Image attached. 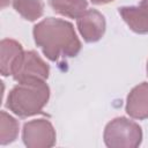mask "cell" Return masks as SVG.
I'll use <instances>...</instances> for the list:
<instances>
[{
  "label": "cell",
  "instance_id": "15",
  "mask_svg": "<svg viewBox=\"0 0 148 148\" xmlns=\"http://www.w3.org/2000/svg\"><path fill=\"white\" fill-rule=\"evenodd\" d=\"M9 1H10V0H2V5H1V6H2V8H3L7 3H9Z\"/></svg>",
  "mask_w": 148,
  "mask_h": 148
},
{
  "label": "cell",
  "instance_id": "3",
  "mask_svg": "<svg viewBox=\"0 0 148 148\" xmlns=\"http://www.w3.org/2000/svg\"><path fill=\"white\" fill-rule=\"evenodd\" d=\"M103 139L109 148H136L142 142V130L138 123L117 117L106 124Z\"/></svg>",
  "mask_w": 148,
  "mask_h": 148
},
{
  "label": "cell",
  "instance_id": "7",
  "mask_svg": "<svg viewBox=\"0 0 148 148\" xmlns=\"http://www.w3.org/2000/svg\"><path fill=\"white\" fill-rule=\"evenodd\" d=\"M125 110L131 118L139 120L148 118V82H142L130 91Z\"/></svg>",
  "mask_w": 148,
  "mask_h": 148
},
{
  "label": "cell",
  "instance_id": "12",
  "mask_svg": "<svg viewBox=\"0 0 148 148\" xmlns=\"http://www.w3.org/2000/svg\"><path fill=\"white\" fill-rule=\"evenodd\" d=\"M18 135V121L6 111L0 113V143L2 146L14 142Z\"/></svg>",
  "mask_w": 148,
  "mask_h": 148
},
{
  "label": "cell",
  "instance_id": "4",
  "mask_svg": "<svg viewBox=\"0 0 148 148\" xmlns=\"http://www.w3.org/2000/svg\"><path fill=\"white\" fill-rule=\"evenodd\" d=\"M49 74V65L35 51H23L12 69V76L16 82L34 80L46 81Z\"/></svg>",
  "mask_w": 148,
  "mask_h": 148
},
{
  "label": "cell",
  "instance_id": "11",
  "mask_svg": "<svg viewBox=\"0 0 148 148\" xmlns=\"http://www.w3.org/2000/svg\"><path fill=\"white\" fill-rule=\"evenodd\" d=\"M13 7L27 21H36L44 13L42 0H13Z\"/></svg>",
  "mask_w": 148,
  "mask_h": 148
},
{
  "label": "cell",
  "instance_id": "10",
  "mask_svg": "<svg viewBox=\"0 0 148 148\" xmlns=\"http://www.w3.org/2000/svg\"><path fill=\"white\" fill-rule=\"evenodd\" d=\"M49 3L56 13L71 18H79L88 9L87 0H49Z\"/></svg>",
  "mask_w": 148,
  "mask_h": 148
},
{
  "label": "cell",
  "instance_id": "14",
  "mask_svg": "<svg viewBox=\"0 0 148 148\" xmlns=\"http://www.w3.org/2000/svg\"><path fill=\"white\" fill-rule=\"evenodd\" d=\"M140 6L143 7V8H146V9H148V0H142L141 3H140Z\"/></svg>",
  "mask_w": 148,
  "mask_h": 148
},
{
  "label": "cell",
  "instance_id": "1",
  "mask_svg": "<svg viewBox=\"0 0 148 148\" xmlns=\"http://www.w3.org/2000/svg\"><path fill=\"white\" fill-rule=\"evenodd\" d=\"M32 35L36 45L51 61L76 57L81 50V42L73 24L62 18L42 20L34 27Z\"/></svg>",
  "mask_w": 148,
  "mask_h": 148
},
{
  "label": "cell",
  "instance_id": "6",
  "mask_svg": "<svg viewBox=\"0 0 148 148\" xmlns=\"http://www.w3.org/2000/svg\"><path fill=\"white\" fill-rule=\"evenodd\" d=\"M77 29L87 43L98 42L106 28L104 16L96 9H87L79 18H76Z\"/></svg>",
  "mask_w": 148,
  "mask_h": 148
},
{
  "label": "cell",
  "instance_id": "8",
  "mask_svg": "<svg viewBox=\"0 0 148 148\" xmlns=\"http://www.w3.org/2000/svg\"><path fill=\"white\" fill-rule=\"evenodd\" d=\"M119 14L128 28L136 34H148V9L141 6H124Z\"/></svg>",
  "mask_w": 148,
  "mask_h": 148
},
{
  "label": "cell",
  "instance_id": "2",
  "mask_svg": "<svg viewBox=\"0 0 148 148\" xmlns=\"http://www.w3.org/2000/svg\"><path fill=\"white\" fill-rule=\"evenodd\" d=\"M50 98V87L45 81L18 82L8 92L6 106L15 116L28 118L39 113Z\"/></svg>",
  "mask_w": 148,
  "mask_h": 148
},
{
  "label": "cell",
  "instance_id": "16",
  "mask_svg": "<svg viewBox=\"0 0 148 148\" xmlns=\"http://www.w3.org/2000/svg\"><path fill=\"white\" fill-rule=\"evenodd\" d=\"M147 75H148V60H147Z\"/></svg>",
  "mask_w": 148,
  "mask_h": 148
},
{
  "label": "cell",
  "instance_id": "5",
  "mask_svg": "<svg viewBox=\"0 0 148 148\" xmlns=\"http://www.w3.org/2000/svg\"><path fill=\"white\" fill-rule=\"evenodd\" d=\"M56 130L50 120L39 118L27 121L22 130V140L28 148H50L56 145Z\"/></svg>",
  "mask_w": 148,
  "mask_h": 148
},
{
  "label": "cell",
  "instance_id": "9",
  "mask_svg": "<svg viewBox=\"0 0 148 148\" xmlns=\"http://www.w3.org/2000/svg\"><path fill=\"white\" fill-rule=\"evenodd\" d=\"M23 52L22 45L12 38H5L0 43V68L1 74L3 76L12 75V69L20 57V54Z\"/></svg>",
  "mask_w": 148,
  "mask_h": 148
},
{
  "label": "cell",
  "instance_id": "13",
  "mask_svg": "<svg viewBox=\"0 0 148 148\" xmlns=\"http://www.w3.org/2000/svg\"><path fill=\"white\" fill-rule=\"evenodd\" d=\"M94 5H106V3H110L114 0H90Z\"/></svg>",
  "mask_w": 148,
  "mask_h": 148
}]
</instances>
